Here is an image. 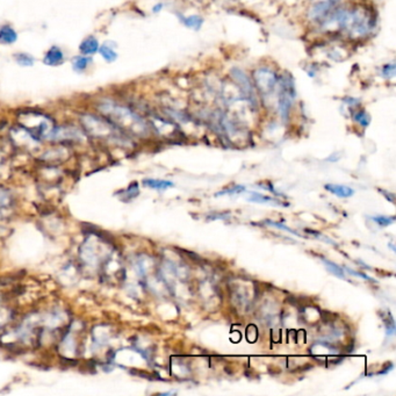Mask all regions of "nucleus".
<instances>
[{
    "label": "nucleus",
    "instance_id": "14",
    "mask_svg": "<svg viewBox=\"0 0 396 396\" xmlns=\"http://www.w3.org/2000/svg\"><path fill=\"white\" fill-rule=\"evenodd\" d=\"M143 184H144V186L150 187V189L160 190L170 189V187L173 186V183H171V181L158 180V179H145V180L143 181Z\"/></svg>",
    "mask_w": 396,
    "mask_h": 396
},
{
    "label": "nucleus",
    "instance_id": "23",
    "mask_svg": "<svg viewBox=\"0 0 396 396\" xmlns=\"http://www.w3.org/2000/svg\"><path fill=\"white\" fill-rule=\"evenodd\" d=\"M162 8H163V4H157L156 6H154L152 12H154V13H158V12L162 10Z\"/></svg>",
    "mask_w": 396,
    "mask_h": 396
},
{
    "label": "nucleus",
    "instance_id": "6",
    "mask_svg": "<svg viewBox=\"0 0 396 396\" xmlns=\"http://www.w3.org/2000/svg\"><path fill=\"white\" fill-rule=\"evenodd\" d=\"M150 125L154 127V129L159 133L163 136H170V135H174L179 131L178 126L175 125L174 121L170 119H165V117L157 115V114H152L150 117Z\"/></svg>",
    "mask_w": 396,
    "mask_h": 396
},
{
    "label": "nucleus",
    "instance_id": "21",
    "mask_svg": "<svg viewBox=\"0 0 396 396\" xmlns=\"http://www.w3.org/2000/svg\"><path fill=\"white\" fill-rule=\"evenodd\" d=\"M239 190H244V187H243V186H235L234 189L228 190V192H223V193H221V194H219V195H222V194H233V193H239Z\"/></svg>",
    "mask_w": 396,
    "mask_h": 396
},
{
    "label": "nucleus",
    "instance_id": "11",
    "mask_svg": "<svg viewBox=\"0 0 396 396\" xmlns=\"http://www.w3.org/2000/svg\"><path fill=\"white\" fill-rule=\"evenodd\" d=\"M99 54L102 57V60H105L107 63H112V62H115L117 60V52L115 50V48H113L112 46L108 45V42L104 43V45L99 47Z\"/></svg>",
    "mask_w": 396,
    "mask_h": 396
},
{
    "label": "nucleus",
    "instance_id": "7",
    "mask_svg": "<svg viewBox=\"0 0 396 396\" xmlns=\"http://www.w3.org/2000/svg\"><path fill=\"white\" fill-rule=\"evenodd\" d=\"M65 60V55L60 47L54 46L49 50H47L45 57H43V63L48 66H58L63 63Z\"/></svg>",
    "mask_w": 396,
    "mask_h": 396
},
{
    "label": "nucleus",
    "instance_id": "24",
    "mask_svg": "<svg viewBox=\"0 0 396 396\" xmlns=\"http://www.w3.org/2000/svg\"><path fill=\"white\" fill-rule=\"evenodd\" d=\"M308 233H310V234H312V235H316V236L321 237V235H319V234H317V233H314V231H309V230H308ZM319 239H323V240H325V242H329V243H333V240H330V239H327V238H325V237H323V236H322V238H319Z\"/></svg>",
    "mask_w": 396,
    "mask_h": 396
},
{
    "label": "nucleus",
    "instance_id": "19",
    "mask_svg": "<svg viewBox=\"0 0 396 396\" xmlns=\"http://www.w3.org/2000/svg\"><path fill=\"white\" fill-rule=\"evenodd\" d=\"M382 76L387 79H392L394 78L395 76V64H386L385 66L382 67Z\"/></svg>",
    "mask_w": 396,
    "mask_h": 396
},
{
    "label": "nucleus",
    "instance_id": "8",
    "mask_svg": "<svg viewBox=\"0 0 396 396\" xmlns=\"http://www.w3.org/2000/svg\"><path fill=\"white\" fill-rule=\"evenodd\" d=\"M99 47L100 45H99L98 39L95 36H89L81 41L80 46H79V51L85 56H92L95 52H98Z\"/></svg>",
    "mask_w": 396,
    "mask_h": 396
},
{
    "label": "nucleus",
    "instance_id": "9",
    "mask_svg": "<svg viewBox=\"0 0 396 396\" xmlns=\"http://www.w3.org/2000/svg\"><path fill=\"white\" fill-rule=\"evenodd\" d=\"M17 41L16 31L11 25H2L0 27V43L13 45Z\"/></svg>",
    "mask_w": 396,
    "mask_h": 396
},
{
    "label": "nucleus",
    "instance_id": "17",
    "mask_svg": "<svg viewBox=\"0 0 396 396\" xmlns=\"http://www.w3.org/2000/svg\"><path fill=\"white\" fill-rule=\"evenodd\" d=\"M322 260H323L325 266H327V269H329L331 273L337 275L338 278H342V279H345V273H344V271H343V269L340 268V266L336 265L335 263L330 262V260H327V259H322Z\"/></svg>",
    "mask_w": 396,
    "mask_h": 396
},
{
    "label": "nucleus",
    "instance_id": "1",
    "mask_svg": "<svg viewBox=\"0 0 396 396\" xmlns=\"http://www.w3.org/2000/svg\"><path fill=\"white\" fill-rule=\"evenodd\" d=\"M337 29L342 31L352 40H363L374 32L377 27V16L373 10L365 5H354L352 7H338L336 14Z\"/></svg>",
    "mask_w": 396,
    "mask_h": 396
},
{
    "label": "nucleus",
    "instance_id": "15",
    "mask_svg": "<svg viewBox=\"0 0 396 396\" xmlns=\"http://www.w3.org/2000/svg\"><path fill=\"white\" fill-rule=\"evenodd\" d=\"M180 19H181V22H183L186 27L195 29V31H198V29L202 26V19L198 16H181Z\"/></svg>",
    "mask_w": 396,
    "mask_h": 396
},
{
    "label": "nucleus",
    "instance_id": "10",
    "mask_svg": "<svg viewBox=\"0 0 396 396\" xmlns=\"http://www.w3.org/2000/svg\"><path fill=\"white\" fill-rule=\"evenodd\" d=\"M325 189L329 192L333 193L339 198H348V196L353 195L354 190L348 186H343V185H335V184H328L325 185Z\"/></svg>",
    "mask_w": 396,
    "mask_h": 396
},
{
    "label": "nucleus",
    "instance_id": "5",
    "mask_svg": "<svg viewBox=\"0 0 396 396\" xmlns=\"http://www.w3.org/2000/svg\"><path fill=\"white\" fill-rule=\"evenodd\" d=\"M230 75L234 80V84L236 85L237 89L240 91V93L244 95V98L250 102L252 106L257 108L258 101L256 89H254V85L252 84V81L249 79L248 76L245 75V72L243 71V70L235 67V69L230 71Z\"/></svg>",
    "mask_w": 396,
    "mask_h": 396
},
{
    "label": "nucleus",
    "instance_id": "18",
    "mask_svg": "<svg viewBox=\"0 0 396 396\" xmlns=\"http://www.w3.org/2000/svg\"><path fill=\"white\" fill-rule=\"evenodd\" d=\"M249 200L253 202H272V204H278L277 200H274V199L269 198V196L258 194V193H252V196Z\"/></svg>",
    "mask_w": 396,
    "mask_h": 396
},
{
    "label": "nucleus",
    "instance_id": "16",
    "mask_svg": "<svg viewBox=\"0 0 396 396\" xmlns=\"http://www.w3.org/2000/svg\"><path fill=\"white\" fill-rule=\"evenodd\" d=\"M353 120L357 123H359L360 126H363V127H367L369 125V116L365 111L362 110L356 111V112L353 113Z\"/></svg>",
    "mask_w": 396,
    "mask_h": 396
},
{
    "label": "nucleus",
    "instance_id": "20",
    "mask_svg": "<svg viewBox=\"0 0 396 396\" xmlns=\"http://www.w3.org/2000/svg\"><path fill=\"white\" fill-rule=\"evenodd\" d=\"M373 221L375 223L380 224L381 227H386L394 222V218H385V216H378V218H373Z\"/></svg>",
    "mask_w": 396,
    "mask_h": 396
},
{
    "label": "nucleus",
    "instance_id": "13",
    "mask_svg": "<svg viewBox=\"0 0 396 396\" xmlns=\"http://www.w3.org/2000/svg\"><path fill=\"white\" fill-rule=\"evenodd\" d=\"M14 60H16L17 65L22 67H31L35 63V58L32 55L26 54V52H17V54L14 55Z\"/></svg>",
    "mask_w": 396,
    "mask_h": 396
},
{
    "label": "nucleus",
    "instance_id": "4",
    "mask_svg": "<svg viewBox=\"0 0 396 396\" xmlns=\"http://www.w3.org/2000/svg\"><path fill=\"white\" fill-rule=\"evenodd\" d=\"M278 111L283 119L287 121L289 117L290 108L293 107V102L295 100V85L290 75H284L279 78V86H278Z\"/></svg>",
    "mask_w": 396,
    "mask_h": 396
},
{
    "label": "nucleus",
    "instance_id": "12",
    "mask_svg": "<svg viewBox=\"0 0 396 396\" xmlns=\"http://www.w3.org/2000/svg\"><path fill=\"white\" fill-rule=\"evenodd\" d=\"M91 58L90 56H85V55H80V56H75L71 62V65L73 71L76 72H84L90 66Z\"/></svg>",
    "mask_w": 396,
    "mask_h": 396
},
{
    "label": "nucleus",
    "instance_id": "2",
    "mask_svg": "<svg viewBox=\"0 0 396 396\" xmlns=\"http://www.w3.org/2000/svg\"><path fill=\"white\" fill-rule=\"evenodd\" d=\"M99 112L119 130L128 131L135 135L148 133V123L139 113L127 105L120 104L112 99H102L98 104Z\"/></svg>",
    "mask_w": 396,
    "mask_h": 396
},
{
    "label": "nucleus",
    "instance_id": "3",
    "mask_svg": "<svg viewBox=\"0 0 396 396\" xmlns=\"http://www.w3.org/2000/svg\"><path fill=\"white\" fill-rule=\"evenodd\" d=\"M254 89L258 91L264 101H268L278 93L279 77L269 67H259L253 73Z\"/></svg>",
    "mask_w": 396,
    "mask_h": 396
},
{
    "label": "nucleus",
    "instance_id": "22",
    "mask_svg": "<svg viewBox=\"0 0 396 396\" xmlns=\"http://www.w3.org/2000/svg\"><path fill=\"white\" fill-rule=\"evenodd\" d=\"M268 223L271 224V225H274V227H277V228H280L281 230H287V231H289V233H292V234H294V235H299L298 233H295V231L290 230V229H288L287 227H285V225L280 224V223H275V222H268Z\"/></svg>",
    "mask_w": 396,
    "mask_h": 396
}]
</instances>
